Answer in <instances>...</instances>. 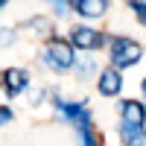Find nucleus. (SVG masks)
<instances>
[{
  "label": "nucleus",
  "mask_w": 146,
  "mask_h": 146,
  "mask_svg": "<svg viewBox=\"0 0 146 146\" xmlns=\"http://www.w3.org/2000/svg\"><path fill=\"white\" fill-rule=\"evenodd\" d=\"M70 6L76 9L82 18H100V15H105L108 0H70Z\"/></svg>",
  "instance_id": "7"
},
{
  "label": "nucleus",
  "mask_w": 146,
  "mask_h": 146,
  "mask_svg": "<svg viewBox=\"0 0 146 146\" xmlns=\"http://www.w3.org/2000/svg\"><path fill=\"white\" fill-rule=\"evenodd\" d=\"M120 137H123V146H146V129L120 123Z\"/></svg>",
  "instance_id": "9"
},
{
  "label": "nucleus",
  "mask_w": 146,
  "mask_h": 146,
  "mask_svg": "<svg viewBox=\"0 0 146 146\" xmlns=\"http://www.w3.org/2000/svg\"><path fill=\"white\" fill-rule=\"evenodd\" d=\"M70 44L76 47V50H100L105 44V35L100 29L88 27V23H76V27L70 29Z\"/></svg>",
  "instance_id": "3"
},
{
  "label": "nucleus",
  "mask_w": 146,
  "mask_h": 146,
  "mask_svg": "<svg viewBox=\"0 0 146 146\" xmlns=\"http://www.w3.org/2000/svg\"><path fill=\"white\" fill-rule=\"evenodd\" d=\"M53 3H56V15H64L67 12V0H53Z\"/></svg>",
  "instance_id": "13"
},
{
  "label": "nucleus",
  "mask_w": 146,
  "mask_h": 146,
  "mask_svg": "<svg viewBox=\"0 0 146 146\" xmlns=\"http://www.w3.org/2000/svg\"><path fill=\"white\" fill-rule=\"evenodd\" d=\"M129 6H131V12H135L137 23L146 27V0H129Z\"/></svg>",
  "instance_id": "11"
},
{
  "label": "nucleus",
  "mask_w": 146,
  "mask_h": 146,
  "mask_svg": "<svg viewBox=\"0 0 146 146\" xmlns=\"http://www.w3.org/2000/svg\"><path fill=\"white\" fill-rule=\"evenodd\" d=\"M76 129H79V143H82V146H100V135L94 131V117H91V111L76 123Z\"/></svg>",
  "instance_id": "8"
},
{
  "label": "nucleus",
  "mask_w": 146,
  "mask_h": 146,
  "mask_svg": "<svg viewBox=\"0 0 146 146\" xmlns=\"http://www.w3.org/2000/svg\"><path fill=\"white\" fill-rule=\"evenodd\" d=\"M53 102H56V108H58V111H62V114H64V117L70 120L73 126H76L79 120H82L85 114H88V108H85L82 102H64V100H58V96H56Z\"/></svg>",
  "instance_id": "10"
},
{
  "label": "nucleus",
  "mask_w": 146,
  "mask_h": 146,
  "mask_svg": "<svg viewBox=\"0 0 146 146\" xmlns=\"http://www.w3.org/2000/svg\"><path fill=\"white\" fill-rule=\"evenodd\" d=\"M0 6H6V0H0Z\"/></svg>",
  "instance_id": "15"
},
{
  "label": "nucleus",
  "mask_w": 146,
  "mask_h": 146,
  "mask_svg": "<svg viewBox=\"0 0 146 146\" xmlns=\"http://www.w3.org/2000/svg\"><path fill=\"white\" fill-rule=\"evenodd\" d=\"M143 58V47L137 41H131L126 38V35H117V38H111V64L120 70V67H131V64H137Z\"/></svg>",
  "instance_id": "1"
},
{
  "label": "nucleus",
  "mask_w": 146,
  "mask_h": 146,
  "mask_svg": "<svg viewBox=\"0 0 146 146\" xmlns=\"http://www.w3.org/2000/svg\"><path fill=\"white\" fill-rule=\"evenodd\" d=\"M0 85H3V91L9 96H18L29 85V73L23 70V67H6L3 73H0Z\"/></svg>",
  "instance_id": "4"
},
{
  "label": "nucleus",
  "mask_w": 146,
  "mask_h": 146,
  "mask_svg": "<svg viewBox=\"0 0 146 146\" xmlns=\"http://www.w3.org/2000/svg\"><path fill=\"white\" fill-rule=\"evenodd\" d=\"M44 64L47 67H53V70H70L73 62H76V53H73V47L62 38H53L50 44L44 47Z\"/></svg>",
  "instance_id": "2"
},
{
  "label": "nucleus",
  "mask_w": 146,
  "mask_h": 146,
  "mask_svg": "<svg viewBox=\"0 0 146 146\" xmlns=\"http://www.w3.org/2000/svg\"><path fill=\"white\" fill-rule=\"evenodd\" d=\"M96 88H100L102 96H117L123 91V76H120L117 67H105L100 73V79H96Z\"/></svg>",
  "instance_id": "6"
},
{
  "label": "nucleus",
  "mask_w": 146,
  "mask_h": 146,
  "mask_svg": "<svg viewBox=\"0 0 146 146\" xmlns=\"http://www.w3.org/2000/svg\"><path fill=\"white\" fill-rule=\"evenodd\" d=\"M140 91H143V96H146V79H143V82H140Z\"/></svg>",
  "instance_id": "14"
},
{
  "label": "nucleus",
  "mask_w": 146,
  "mask_h": 146,
  "mask_svg": "<svg viewBox=\"0 0 146 146\" xmlns=\"http://www.w3.org/2000/svg\"><path fill=\"white\" fill-rule=\"evenodd\" d=\"M120 114H123V123L146 129V105L140 100H123L120 102Z\"/></svg>",
  "instance_id": "5"
},
{
  "label": "nucleus",
  "mask_w": 146,
  "mask_h": 146,
  "mask_svg": "<svg viewBox=\"0 0 146 146\" xmlns=\"http://www.w3.org/2000/svg\"><path fill=\"white\" fill-rule=\"evenodd\" d=\"M9 120H12V108L9 105H0V126H6Z\"/></svg>",
  "instance_id": "12"
}]
</instances>
